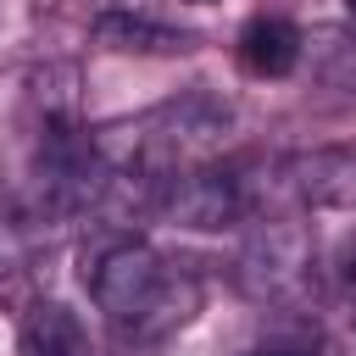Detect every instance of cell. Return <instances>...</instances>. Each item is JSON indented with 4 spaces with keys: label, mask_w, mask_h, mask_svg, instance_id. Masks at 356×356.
<instances>
[{
    "label": "cell",
    "mask_w": 356,
    "mask_h": 356,
    "mask_svg": "<svg viewBox=\"0 0 356 356\" xmlns=\"http://www.w3.org/2000/svg\"><path fill=\"white\" fill-rule=\"evenodd\" d=\"M83 284L128 345H161L200 312V273L145 239H106L89 256Z\"/></svg>",
    "instance_id": "6da1fadb"
},
{
    "label": "cell",
    "mask_w": 356,
    "mask_h": 356,
    "mask_svg": "<svg viewBox=\"0 0 356 356\" xmlns=\"http://www.w3.org/2000/svg\"><path fill=\"white\" fill-rule=\"evenodd\" d=\"M317 261V239L300 217H267L250 228L245 250H239V284L256 300H289L306 289Z\"/></svg>",
    "instance_id": "7a4b0ae2"
},
{
    "label": "cell",
    "mask_w": 356,
    "mask_h": 356,
    "mask_svg": "<svg viewBox=\"0 0 356 356\" xmlns=\"http://www.w3.org/2000/svg\"><path fill=\"white\" fill-rule=\"evenodd\" d=\"M156 211L172 217L178 228H228V222H239L250 211V184L239 178V167L189 161V167L161 178Z\"/></svg>",
    "instance_id": "3957f363"
},
{
    "label": "cell",
    "mask_w": 356,
    "mask_h": 356,
    "mask_svg": "<svg viewBox=\"0 0 356 356\" xmlns=\"http://www.w3.org/2000/svg\"><path fill=\"white\" fill-rule=\"evenodd\" d=\"M17 350L22 356H95V339L83 328V317L61 300H33L22 312L17 328Z\"/></svg>",
    "instance_id": "277c9868"
},
{
    "label": "cell",
    "mask_w": 356,
    "mask_h": 356,
    "mask_svg": "<svg viewBox=\"0 0 356 356\" xmlns=\"http://www.w3.org/2000/svg\"><path fill=\"white\" fill-rule=\"evenodd\" d=\"M306 56V33L284 17H250L239 33V67L250 78H289Z\"/></svg>",
    "instance_id": "5b68a950"
},
{
    "label": "cell",
    "mask_w": 356,
    "mask_h": 356,
    "mask_svg": "<svg viewBox=\"0 0 356 356\" xmlns=\"http://www.w3.org/2000/svg\"><path fill=\"white\" fill-rule=\"evenodd\" d=\"M289 189L306 206H356V150H312L289 161Z\"/></svg>",
    "instance_id": "8992f818"
},
{
    "label": "cell",
    "mask_w": 356,
    "mask_h": 356,
    "mask_svg": "<svg viewBox=\"0 0 356 356\" xmlns=\"http://www.w3.org/2000/svg\"><path fill=\"white\" fill-rule=\"evenodd\" d=\"M95 44L117 50V56H184L195 39L184 28H167L156 17H134V11H106L95 17Z\"/></svg>",
    "instance_id": "52a82bcc"
},
{
    "label": "cell",
    "mask_w": 356,
    "mask_h": 356,
    "mask_svg": "<svg viewBox=\"0 0 356 356\" xmlns=\"http://www.w3.org/2000/svg\"><path fill=\"white\" fill-rule=\"evenodd\" d=\"M22 278H28V234L22 222L0 217V295H11Z\"/></svg>",
    "instance_id": "ba28073f"
},
{
    "label": "cell",
    "mask_w": 356,
    "mask_h": 356,
    "mask_svg": "<svg viewBox=\"0 0 356 356\" xmlns=\"http://www.w3.org/2000/svg\"><path fill=\"white\" fill-rule=\"evenodd\" d=\"M328 345H334V356H356V300L328 323Z\"/></svg>",
    "instance_id": "9c48e42d"
},
{
    "label": "cell",
    "mask_w": 356,
    "mask_h": 356,
    "mask_svg": "<svg viewBox=\"0 0 356 356\" xmlns=\"http://www.w3.org/2000/svg\"><path fill=\"white\" fill-rule=\"evenodd\" d=\"M345 278H350V289H356V250H350V273H345Z\"/></svg>",
    "instance_id": "30bf717a"
},
{
    "label": "cell",
    "mask_w": 356,
    "mask_h": 356,
    "mask_svg": "<svg viewBox=\"0 0 356 356\" xmlns=\"http://www.w3.org/2000/svg\"><path fill=\"white\" fill-rule=\"evenodd\" d=\"M261 356H306V350H261Z\"/></svg>",
    "instance_id": "8fae6325"
},
{
    "label": "cell",
    "mask_w": 356,
    "mask_h": 356,
    "mask_svg": "<svg viewBox=\"0 0 356 356\" xmlns=\"http://www.w3.org/2000/svg\"><path fill=\"white\" fill-rule=\"evenodd\" d=\"M345 11H350V17H356V0H345Z\"/></svg>",
    "instance_id": "7c38bea8"
},
{
    "label": "cell",
    "mask_w": 356,
    "mask_h": 356,
    "mask_svg": "<svg viewBox=\"0 0 356 356\" xmlns=\"http://www.w3.org/2000/svg\"><path fill=\"white\" fill-rule=\"evenodd\" d=\"M195 6H211V0H195Z\"/></svg>",
    "instance_id": "4fadbf2b"
}]
</instances>
